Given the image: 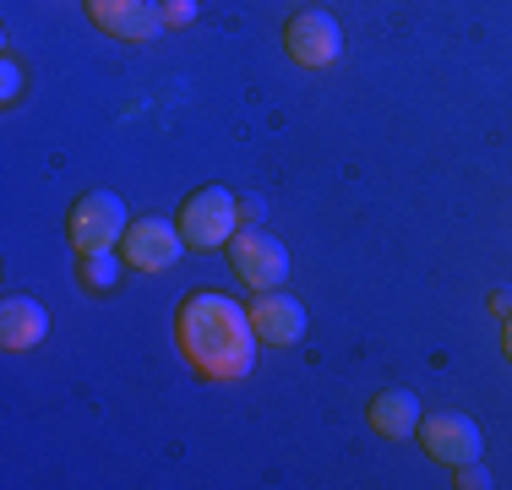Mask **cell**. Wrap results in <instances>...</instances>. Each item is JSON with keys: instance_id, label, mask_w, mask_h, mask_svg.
<instances>
[{"instance_id": "1", "label": "cell", "mask_w": 512, "mask_h": 490, "mask_svg": "<svg viewBox=\"0 0 512 490\" xmlns=\"http://www.w3.org/2000/svg\"><path fill=\"white\" fill-rule=\"evenodd\" d=\"M175 343L202 382H246L256 371V343L262 338H256L251 311L240 300L218 289H197L175 311Z\"/></svg>"}, {"instance_id": "2", "label": "cell", "mask_w": 512, "mask_h": 490, "mask_svg": "<svg viewBox=\"0 0 512 490\" xmlns=\"http://www.w3.org/2000/svg\"><path fill=\"white\" fill-rule=\"evenodd\" d=\"M175 224H180V235H186L191 251H213V245L235 240V229L246 224V218H240V196L229 186H202L180 202Z\"/></svg>"}, {"instance_id": "3", "label": "cell", "mask_w": 512, "mask_h": 490, "mask_svg": "<svg viewBox=\"0 0 512 490\" xmlns=\"http://www.w3.org/2000/svg\"><path fill=\"white\" fill-rule=\"evenodd\" d=\"M126 202H120L115 191H82L77 202H71V218H66V240L77 256L88 251H115V240L126 235Z\"/></svg>"}, {"instance_id": "4", "label": "cell", "mask_w": 512, "mask_h": 490, "mask_svg": "<svg viewBox=\"0 0 512 490\" xmlns=\"http://www.w3.org/2000/svg\"><path fill=\"white\" fill-rule=\"evenodd\" d=\"M229 267H235V278H240L251 294L284 289V278H289V251H284V240L262 235L256 224H240L235 240H229Z\"/></svg>"}, {"instance_id": "5", "label": "cell", "mask_w": 512, "mask_h": 490, "mask_svg": "<svg viewBox=\"0 0 512 490\" xmlns=\"http://www.w3.org/2000/svg\"><path fill=\"white\" fill-rule=\"evenodd\" d=\"M180 251H186V235H180L175 218H131L126 235H120V256L137 273H169Z\"/></svg>"}, {"instance_id": "6", "label": "cell", "mask_w": 512, "mask_h": 490, "mask_svg": "<svg viewBox=\"0 0 512 490\" xmlns=\"http://www.w3.org/2000/svg\"><path fill=\"white\" fill-rule=\"evenodd\" d=\"M284 55L306 71H327L344 55V28H338L327 11H295V17L284 22Z\"/></svg>"}, {"instance_id": "7", "label": "cell", "mask_w": 512, "mask_h": 490, "mask_svg": "<svg viewBox=\"0 0 512 490\" xmlns=\"http://www.w3.org/2000/svg\"><path fill=\"white\" fill-rule=\"evenodd\" d=\"M82 11L93 17V28L120 44H148L169 28L164 0H82Z\"/></svg>"}, {"instance_id": "8", "label": "cell", "mask_w": 512, "mask_h": 490, "mask_svg": "<svg viewBox=\"0 0 512 490\" xmlns=\"http://www.w3.org/2000/svg\"><path fill=\"white\" fill-rule=\"evenodd\" d=\"M420 447L431 452L436 463H447V469H458V463H474L480 458V425L469 420V414H453V409H436V414H420Z\"/></svg>"}, {"instance_id": "9", "label": "cell", "mask_w": 512, "mask_h": 490, "mask_svg": "<svg viewBox=\"0 0 512 490\" xmlns=\"http://www.w3.org/2000/svg\"><path fill=\"white\" fill-rule=\"evenodd\" d=\"M246 311H251V327H256V338H262L267 349H289V343L306 338V305H300L295 294H284V289H262Z\"/></svg>"}, {"instance_id": "10", "label": "cell", "mask_w": 512, "mask_h": 490, "mask_svg": "<svg viewBox=\"0 0 512 490\" xmlns=\"http://www.w3.org/2000/svg\"><path fill=\"white\" fill-rule=\"evenodd\" d=\"M50 338V311H44L33 294H11L0 305V349L6 354H33Z\"/></svg>"}, {"instance_id": "11", "label": "cell", "mask_w": 512, "mask_h": 490, "mask_svg": "<svg viewBox=\"0 0 512 490\" xmlns=\"http://www.w3.org/2000/svg\"><path fill=\"white\" fill-rule=\"evenodd\" d=\"M365 420H371V431L382 441H404V436L420 431V398L404 392V387H387V392H376V398H371Z\"/></svg>"}, {"instance_id": "12", "label": "cell", "mask_w": 512, "mask_h": 490, "mask_svg": "<svg viewBox=\"0 0 512 490\" xmlns=\"http://www.w3.org/2000/svg\"><path fill=\"white\" fill-rule=\"evenodd\" d=\"M120 267H126V256H115V251H88L77 262V278H82V289H93V294H109L120 284Z\"/></svg>"}, {"instance_id": "13", "label": "cell", "mask_w": 512, "mask_h": 490, "mask_svg": "<svg viewBox=\"0 0 512 490\" xmlns=\"http://www.w3.org/2000/svg\"><path fill=\"white\" fill-rule=\"evenodd\" d=\"M458 490H485V485H491V469H485V463L480 458H474V463H458V480H453Z\"/></svg>"}, {"instance_id": "14", "label": "cell", "mask_w": 512, "mask_h": 490, "mask_svg": "<svg viewBox=\"0 0 512 490\" xmlns=\"http://www.w3.org/2000/svg\"><path fill=\"white\" fill-rule=\"evenodd\" d=\"M191 17H197V0H164V22H169V28H186Z\"/></svg>"}, {"instance_id": "15", "label": "cell", "mask_w": 512, "mask_h": 490, "mask_svg": "<svg viewBox=\"0 0 512 490\" xmlns=\"http://www.w3.org/2000/svg\"><path fill=\"white\" fill-rule=\"evenodd\" d=\"M0 77H6V88H0V98H6V104H17V98H22V66H17L11 55H6V66H0Z\"/></svg>"}, {"instance_id": "16", "label": "cell", "mask_w": 512, "mask_h": 490, "mask_svg": "<svg viewBox=\"0 0 512 490\" xmlns=\"http://www.w3.org/2000/svg\"><path fill=\"white\" fill-rule=\"evenodd\" d=\"M491 311L496 316H512V289H491Z\"/></svg>"}, {"instance_id": "17", "label": "cell", "mask_w": 512, "mask_h": 490, "mask_svg": "<svg viewBox=\"0 0 512 490\" xmlns=\"http://www.w3.org/2000/svg\"><path fill=\"white\" fill-rule=\"evenodd\" d=\"M240 218H246V224H256V218H262V202H256V196H240Z\"/></svg>"}, {"instance_id": "18", "label": "cell", "mask_w": 512, "mask_h": 490, "mask_svg": "<svg viewBox=\"0 0 512 490\" xmlns=\"http://www.w3.org/2000/svg\"><path fill=\"white\" fill-rule=\"evenodd\" d=\"M502 322H507V327H502V354L512 360V316H502Z\"/></svg>"}]
</instances>
